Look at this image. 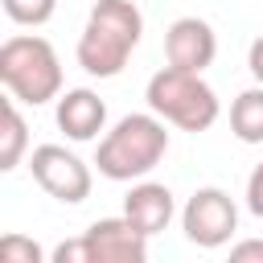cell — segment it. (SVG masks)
<instances>
[{
    "mask_svg": "<svg viewBox=\"0 0 263 263\" xmlns=\"http://www.w3.org/2000/svg\"><path fill=\"white\" fill-rule=\"evenodd\" d=\"M144 37V12L136 0H99L78 33V66L90 78H115Z\"/></svg>",
    "mask_w": 263,
    "mask_h": 263,
    "instance_id": "6da1fadb",
    "label": "cell"
},
{
    "mask_svg": "<svg viewBox=\"0 0 263 263\" xmlns=\"http://www.w3.org/2000/svg\"><path fill=\"white\" fill-rule=\"evenodd\" d=\"M168 152V127L156 111L123 115L95 152V168L107 181H144Z\"/></svg>",
    "mask_w": 263,
    "mask_h": 263,
    "instance_id": "7a4b0ae2",
    "label": "cell"
},
{
    "mask_svg": "<svg viewBox=\"0 0 263 263\" xmlns=\"http://www.w3.org/2000/svg\"><path fill=\"white\" fill-rule=\"evenodd\" d=\"M0 82L25 107H45L62 95L58 49L37 33H16L0 45Z\"/></svg>",
    "mask_w": 263,
    "mask_h": 263,
    "instance_id": "3957f363",
    "label": "cell"
},
{
    "mask_svg": "<svg viewBox=\"0 0 263 263\" xmlns=\"http://www.w3.org/2000/svg\"><path fill=\"white\" fill-rule=\"evenodd\" d=\"M144 99H148V111H156L164 123H173L181 132H210L222 115L214 86L201 74L181 70V66L156 70L144 86Z\"/></svg>",
    "mask_w": 263,
    "mask_h": 263,
    "instance_id": "277c9868",
    "label": "cell"
},
{
    "mask_svg": "<svg viewBox=\"0 0 263 263\" xmlns=\"http://www.w3.org/2000/svg\"><path fill=\"white\" fill-rule=\"evenodd\" d=\"M144 259H148V234L132 226L127 214L99 218L78 238L53 251V263H144Z\"/></svg>",
    "mask_w": 263,
    "mask_h": 263,
    "instance_id": "5b68a950",
    "label": "cell"
},
{
    "mask_svg": "<svg viewBox=\"0 0 263 263\" xmlns=\"http://www.w3.org/2000/svg\"><path fill=\"white\" fill-rule=\"evenodd\" d=\"M181 230L201 251L226 247L234 238V230H238V205H234V197L226 189H218V185L193 189L189 201H185V210H181Z\"/></svg>",
    "mask_w": 263,
    "mask_h": 263,
    "instance_id": "8992f818",
    "label": "cell"
},
{
    "mask_svg": "<svg viewBox=\"0 0 263 263\" xmlns=\"http://www.w3.org/2000/svg\"><path fill=\"white\" fill-rule=\"evenodd\" d=\"M29 173H33V181H37L53 201H62V205H82V201L90 197V185H95L90 164H86L78 152L62 148V144H37V148L29 152Z\"/></svg>",
    "mask_w": 263,
    "mask_h": 263,
    "instance_id": "52a82bcc",
    "label": "cell"
},
{
    "mask_svg": "<svg viewBox=\"0 0 263 263\" xmlns=\"http://www.w3.org/2000/svg\"><path fill=\"white\" fill-rule=\"evenodd\" d=\"M164 58H168V66L201 74L218 58V33H214V25L201 21V16H177L164 29Z\"/></svg>",
    "mask_w": 263,
    "mask_h": 263,
    "instance_id": "ba28073f",
    "label": "cell"
},
{
    "mask_svg": "<svg viewBox=\"0 0 263 263\" xmlns=\"http://www.w3.org/2000/svg\"><path fill=\"white\" fill-rule=\"evenodd\" d=\"M53 119H58V127L66 132V140L86 144V140H99V132L107 127V103H103L90 86H74V90H66V95H58Z\"/></svg>",
    "mask_w": 263,
    "mask_h": 263,
    "instance_id": "9c48e42d",
    "label": "cell"
},
{
    "mask_svg": "<svg viewBox=\"0 0 263 263\" xmlns=\"http://www.w3.org/2000/svg\"><path fill=\"white\" fill-rule=\"evenodd\" d=\"M123 214L132 218V226H140L148 238L168 230L173 214H177V201H173V189L160 185V181H136L132 193L123 197Z\"/></svg>",
    "mask_w": 263,
    "mask_h": 263,
    "instance_id": "30bf717a",
    "label": "cell"
},
{
    "mask_svg": "<svg viewBox=\"0 0 263 263\" xmlns=\"http://www.w3.org/2000/svg\"><path fill=\"white\" fill-rule=\"evenodd\" d=\"M230 132L242 144H263V82H255L230 103Z\"/></svg>",
    "mask_w": 263,
    "mask_h": 263,
    "instance_id": "8fae6325",
    "label": "cell"
},
{
    "mask_svg": "<svg viewBox=\"0 0 263 263\" xmlns=\"http://www.w3.org/2000/svg\"><path fill=\"white\" fill-rule=\"evenodd\" d=\"M29 152V123L16 107V99H4V132H0V173H12L21 156Z\"/></svg>",
    "mask_w": 263,
    "mask_h": 263,
    "instance_id": "7c38bea8",
    "label": "cell"
},
{
    "mask_svg": "<svg viewBox=\"0 0 263 263\" xmlns=\"http://www.w3.org/2000/svg\"><path fill=\"white\" fill-rule=\"evenodd\" d=\"M0 4H4V16L12 25H29V29L45 25L58 12V0H0Z\"/></svg>",
    "mask_w": 263,
    "mask_h": 263,
    "instance_id": "4fadbf2b",
    "label": "cell"
},
{
    "mask_svg": "<svg viewBox=\"0 0 263 263\" xmlns=\"http://www.w3.org/2000/svg\"><path fill=\"white\" fill-rule=\"evenodd\" d=\"M0 259H4V263H41L45 251H41L33 238H25V234H4V238H0Z\"/></svg>",
    "mask_w": 263,
    "mask_h": 263,
    "instance_id": "5bb4252c",
    "label": "cell"
},
{
    "mask_svg": "<svg viewBox=\"0 0 263 263\" xmlns=\"http://www.w3.org/2000/svg\"><path fill=\"white\" fill-rule=\"evenodd\" d=\"M247 210L255 218H263V164H255L247 177Z\"/></svg>",
    "mask_w": 263,
    "mask_h": 263,
    "instance_id": "9a60e30c",
    "label": "cell"
},
{
    "mask_svg": "<svg viewBox=\"0 0 263 263\" xmlns=\"http://www.w3.org/2000/svg\"><path fill=\"white\" fill-rule=\"evenodd\" d=\"M230 259H234V263H263V238L230 242Z\"/></svg>",
    "mask_w": 263,
    "mask_h": 263,
    "instance_id": "2e32d148",
    "label": "cell"
},
{
    "mask_svg": "<svg viewBox=\"0 0 263 263\" xmlns=\"http://www.w3.org/2000/svg\"><path fill=\"white\" fill-rule=\"evenodd\" d=\"M247 70H251V78L255 82H263V33L251 41V49H247Z\"/></svg>",
    "mask_w": 263,
    "mask_h": 263,
    "instance_id": "e0dca14e",
    "label": "cell"
}]
</instances>
